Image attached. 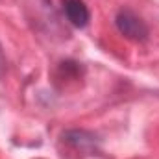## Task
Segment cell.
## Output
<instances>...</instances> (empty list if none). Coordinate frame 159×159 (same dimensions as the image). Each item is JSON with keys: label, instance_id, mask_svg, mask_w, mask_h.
<instances>
[{"label": "cell", "instance_id": "obj_4", "mask_svg": "<svg viewBox=\"0 0 159 159\" xmlns=\"http://www.w3.org/2000/svg\"><path fill=\"white\" fill-rule=\"evenodd\" d=\"M83 74V67L81 63L74 59H65L57 65V76L61 80H78Z\"/></svg>", "mask_w": 159, "mask_h": 159}, {"label": "cell", "instance_id": "obj_5", "mask_svg": "<svg viewBox=\"0 0 159 159\" xmlns=\"http://www.w3.org/2000/svg\"><path fill=\"white\" fill-rule=\"evenodd\" d=\"M4 69H6V56H4V52H2V46H0V74L4 72Z\"/></svg>", "mask_w": 159, "mask_h": 159}, {"label": "cell", "instance_id": "obj_1", "mask_svg": "<svg viewBox=\"0 0 159 159\" xmlns=\"http://www.w3.org/2000/svg\"><path fill=\"white\" fill-rule=\"evenodd\" d=\"M115 26H117L120 35H124L126 39H129V41H135V43H144L148 39V35H150L148 24L143 20L141 15H137L129 7H120L117 11Z\"/></svg>", "mask_w": 159, "mask_h": 159}, {"label": "cell", "instance_id": "obj_2", "mask_svg": "<svg viewBox=\"0 0 159 159\" xmlns=\"http://www.w3.org/2000/svg\"><path fill=\"white\" fill-rule=\"evenodd\" d=\"M61 141L69 144L72 150L81 152V154H94L98 152V143L100 139L87 129H67L61 135Z\"/></svg>", "mask_w": 159, "mask_h": 159}, {"label": "cell", "instance_id": "obj_3", "mask_svg": "<svg viewBox=\"0 0 159 159\" xmlns=\"http://www.w3.org/2000/svg\"><path fill=\"white\" fill-rule=\"evenodd\" d=\"M61 9L74 28H85L91 20V11L83 0H61Z\"/></svg>", "mask_w": 159, "mask_h": 159}]
</instances>
